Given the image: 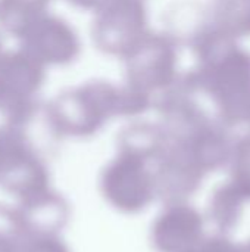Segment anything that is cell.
Wrapping results in <instances>:
<instances>
[]
</instances>
